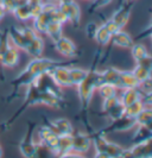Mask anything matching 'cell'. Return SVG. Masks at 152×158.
<instances>
[{
	"instance_id": "cell-1",
	"label": "cell",
	"mask_w": 152,
	"mask_h": 158,
	"mask_svg": "<svg viewBox=\"0 0 152 158\" xmlns=\"http://www.w3.org/2000/svg\"><path fill=\"white\" fill-rule=\"evenodd\" d=\"M58 61L51 60V58H45V57H35L31 60L29 64L26 65L24 70L22 71L17 77L12 80V86L14 88L13 93L17 92L19 88L27 87L30 83H32L37 77H39L40 75L47 74L51 70L56 64H58Z\"/></svg>"
},
{
	"instance_id": "cell-2",
	"label": "cell",
	"mask_w": 152,
	"mask_h": 158,
	"mask_svg": "<svg viewBox=\"0 0 152 158\" xmlns=\"http://www.w3.org/2000/svg\"><path fill=\"white\" fill-rule=\"evenodd\" d=\"M96 65L97 64H93L92 65V68L89 70H87L86 79L83 80L79 86H76L82 112L87 111V108L90 105V101H92V99L94 96L96 88L99 87L100 85H102L101 74H100V71L96 69Z\"/></svg>"
},
{
	"instance_id": "cell-3",
	"label": "cell",
	"mask_w": 152,
	"mask_h": 158,
	"mask_svg": "<svg viewBox=\"0 0 152 158\" xmlns=\"http://www.w3.org/2000/svg\"><path fill=\"white\" fill-rule=\"evenodd\" d=\"M58 8L62 11L67 22L74 27H79L81 23V8L75 0H62L57 4Z\"/></svg>"
},
{
	"instance_id": "cell-4",
	"label": "cell",
	"mask_w": 152,
	"mask_h": 158,
	"mask_svg": "<svg viewBox=\"0 0 152 158\" xmlns=\"http://www.w3.org/2000/svg\"><path fill=\"white\" fill-rule=\"evenodd\" d=\"M101 111L111 119V121H113V120H117L125 115V106L121 102L120 98L113 96L109 99L102 100Z\"/></svg>"
},
{
	"instance_id": "cell-5",
	"label": "cell",
	"mask_w": 152,
	"mask_h": 158,
	"mask_svg": "<svg viewBox=\"0 0 152 158\" xmlns=\"http://www.w3.org/2000/svg\"><path fill=\"white\" fill-rule=\"evenodd\" d=\"M69 68L63 63L56 64L51 70L49 71L48 74L51 76L52 81L56 83L58 87L61 88H68L72 87V81H70V75H69Z\"/></svg>"
},
{
	"instance_id": "cell-6",
	"label": "cell",
	"mask_w": 152,
	"mask_h": 158,
	"mask_svg": "<svg viewBox=\"0 0 152 158\" xmlns=\"http://www.w3.org/2000/svg\"><path fill=\"white\" fill-rule=\"evenodd\" d=\"M35 123H29V127H27V132L25 137L22 139V142L19 144V151L22 153V156L24 158H32L35 152H36V148H37V143L33 140V131H35Z\"/></svg>"
},
{
	"instance_id": "cell-7",
	"label": "cell",
	"mask_w": 152,
	"mask_h": 158,
	"mask_svg": "<svg viewBox=\"0 0 152 158\" xmlns=\"http://www.w3.org/2000/svg\"><path fill=\"white\" fill-rule=\"evenodd\" d=\"M132 7H133V1H128V0H122L120 6L115 10V12L112 15L111 19L114 23L117 24L120 29H124L127 25L129 17H131V12H132Z\"/></svg>"
},
{
	"instance_id": "cell-8",
	"label": "cell",
	"mask_w": 152,
	"mask_h": 158,
	"mask_svg": "<svg viewBox=\"0 0 152 158\" xmlns=\"http://www.w3.org/2000/svg\"><path fill=\"white\" fill-rule=\"evenodd\" d=\"M136 126H137V124L134 119L128 118L126 115H124V117L117 119V120H113L108 126H106L104 130H101V132H102L104 135L111 133V132H125V131L132 130L133 127H136Z\"/></svg>"
},
{
	"instance_id": "cell-9",
	"label": "cell",
	"mask_w": 152,
	"mask_h": 158,
	"mask_svg": "<svg viewBox=\"0 0 152 158\" xmlns=\"http://www.w3.org/2000/svg\"><path fill=\"white\" fill-rule=\"evenodd\" d=\"M38 139H39L40 144L47 146L50 151H52L54 153L56 152L57 144H58V135L50 127H48L47 125L40 127L38 130Z\"/></svg>"
},
{
	"instance_id": "cell-10",
	"label": "cell",
	"mask_w": 152,
	"mask_h": 158,
	"mask_svg": "<svg viewBox=\"0 0 152 158\" xmlns=\"http://www.w3.org/2000/svg\"><path fill=\"white\" fill-rule=\"evenodd\" d=\"M54 48L58 54L65 57H74L77 54V47L70 38L62 36L61 38L54 42Z\"/></svg>"
},
{
	"instance_id": "cell-11",
	"label": "cell",
	"mask_w": 152,
	"mask_h": 158,
	"mask_svg": "<svg viewBox=\"0 0 152 158\" xmlns=\"http://www.w3.org/2000/svg\"><path fill=\"white\" fill-rule=\"evenodd\" d=\"M92 145V138L89 133L84 132H72V151L76 153H83L90 149Z\"/></svg>"
},
{
	"instance_id": "cell-12",
	"label": "cell",
	"mask_w": 152,
	"mask_h": 158,
	"mask_svg": "<svg viewBox=\"0 0 152 158\" xmlns=\"http://www.w3.org/2000/svg\"><path fill=\"white\" fill-rule=\"evenodd\" d=\"M48 127H50L57 135H72L74 127L72 123L65 118H58L55 120H48L45 124Z\"/></svg>"
},
{
	"instance_id": "cell-13",
	"label": "cell",
	"mask_w": 152,
	"mask_h": 158,
	"mask_svg": "<svg viewBox=\"0 0 152 158\" xmlns=\"http://www.w3.org/2000/svg\"><path fill=\"white\" fill-rule=\"evenodd\" d=\"M8 32V37L11 40V44L14 45L16 48H18L19 50H25L29 42L25 37L24 32L22 26H16V25H12L10 26V29L7 30Z\"/></svg>"
},
{
	"instance_id": "cell-14",
	"label": "cell",
	"mask_w": 152,
	"mask_h": 158,
	"mask_svg": "<svg viewBox=\"0 0 152 158\" xmlns=\"http://www.w3.org/2000/svg\"><path fill=\"white\" fill-rule=\"evenodd\" d=\"M19 60H20L19 49L11 44L0 57V64L5 68H14L19 63Z\"/></svg>"
},
{
	"instance_id": "cell-15",
	"label": "cell",
	"mask_w": 152,
	"mask_h": 158,
	"mask_svg": "<svg viewBox=\"0 0 152 158\" xmlns=\"http://www.w3.org/2000/svg\"><path fill=\"white\" fill-rule=\"evenodd\" d=\"M111 43H112V45H115V47L124 48V49H131L132 45L134 44V40L131 37L129 33H127L124 30H120V31H118L112 36Z\"/></svg>"
},
{
	"instance_id": "cell-16",
	"label": "cell",
	"mask_w": 152,
	"mask_h": 158,
	"mask_svg": "<svg viewBox=\"0 0 152 158\" xmlns=\"http://www.w3.org/2000/svg\"><path fill=\"white\" fill-rule=\"evenodd\" d=\"M129 150L136 158H152V140L133 144Z\"/></svg>"
},
{
	"instance_id": "cell-17",
	"label": "cell",
	"mask_w": 152,
	"mask_h": 158,
	"mask_svg": "<svg viewBox=\"0 0 152 158\" xmlns=\"http://www.w3.org/2000/svg\"><path fill=\"white\" fill-rule=\"evenodd\" d=\"M27 55L32 56L33 58L35 57H40L43 51H44V40L40 37L39 35L37 37H35L32 40L29 42L27 47L24 50Z\"/></svg>"
},
{
	"instance_id": "cell-18",
	"label": "cell",
	"mask_w": 152,
	"mask_h": 158,
	"mask_svg": "<svg viewBox=\"0 0 152 158\" xmlns=\"http://www.w3.org/2000/svg\"><path fill=\"white\" fill-rule=\"evenodd\" d=\"M128 88H139V82L133 75L132 71H122L120 73V79H119V85L118 89H128Z\"/></svg>"
},
{
	"instance_id": "cell-19",
	"label": "cell",
	"mask_w": 152,
	"mask_h": 158,
	"mask_svg": "<svg viewBox=\"0 0 152 158\" xmlns=\"http://www.w3.org/2000/svg\"><path fill=\"white\" fill-rule=\"evenodd\" d=\"M120 73L121 70L114 68V67H108L105 70L100 71L102 83H109V85H113V86H115L118 88L119 79H120Z\"/></svg>"
},
{
	"instance_id": "cell-20",
	"label": "cell",
	"mask_w": 152,
	"mask_h": 158,
	"mask_svg": "<svg viewBox=\"0 0 152 158\" xmlns=\"http://www.w3.org/2000/svg\"><path fill=\"white\" fill-rule=\"evenodd\" d=\"M142 94L143 90L140 88H128L124 89L122 94L120 96L121 102L124 103V106H128L131 103L136 102L138 100H142Z\"/></svg>"
},
{
	"instance_id": "cell-21",
	"label": "cell",
	"mask_w": 152,
	"mask_h": 158,
	"mask_svg": "<svg viewBox=\"0 0 152 158\" xmlns=\"http://www.w3.org/2000/svg\"><path fill=\"white\" fill-rule=\"evenodd\" d=\"M152 140V130L146 125H137V128L134 131V135H132V143L139 144Z\"/></svg>"
},
{
	"instance_id": "cell-22",
	"label": "cell",
	"mask_w": 152,
	"mask_h": 158,
	"mask_svg": "<svg viewBox=\"0 0 152 158\" xmlns=\"http://www.w3.org/2000/svg\"><path fill=\"white\" fill-rule=\"evenodd\" d=\"M72 151V135H58V144L55 155L60 156L63 153H68Z\"/></svg>"
},
{
	"instance_id": "cell-23",
	"label": "cell",
	"mask_w": 152,
	"mask_h": 158,
	"mask_svg": "<svg viewBox=\"0 0 152 158\" xmlns=\"http://www.w3.org/2000/svg\"><path fill=\"white\" fill-rule=\"evenodd\" d=\"M12 13L13 16L16 17L19 22H27L33 18V13H32L31 6L29 4V1L24 4V5H20V6H17L12 10Z\"/></svg>"
},
{
	"instance_id": "cell-24",
	"label": "cell",
	"mask_w": 152,
	"mask_h": 158,
	"mask_svg": "<svg viewBox=\"0 0 152 158\" xmlns=\"http://www.w3.org/2000/svg\"><path fill=\"white\" fill-rule=\"evenodd\" d=\"M45 35L49 36V38L52 40V42L57 40L58 38H61L63 36V24L51 20L48 24V26H47Z\"/></svg>"
},
{
	"instance_id": "cell-25",
	"label": "cell",
	"mask_w": 152,
	"mask_h": 158,
	"mask_svg": "<svg viewBox=\"0 0 152 158\" xmlns=\"http://www.w3.org/2000/svg\"><path fill=\"white\" fill-rule=\"evenodd\" d=\"M69 75H70V81H72V87H76L86 79L87 70H84L82 68H77V67H70L69 68Z\"/></svg>"
},
{
	"instance_id": "cell-26",
	"label": "cell",
	"mask_w": 152,
	"mask_h": 158,
	"mask_svg": "<svg viewBox=\"0 0 152 158\" xmlns=\"http://www.w3.org/2000/svg\"><path fill=\"white\" fill-rule=\"evenodd\" d=\"M111 38H112V35L106 30L104 25H99V29L94 36V40L96 43L100 47H106L108 43H111Z\"/></svg>"
},
{
	"instance_id": "cell-27",
	"label": "cell",
	"mask_w": 152,
	"mask_h": 158,
	"mask_svg": "<svg viewBox=\"0 0 152 158\" xmlns=\"http://www.w3.org/2000/svg\"><path fill=\"white\" fill-rule=\"evenodd\" d=\"M96 92L101 96V99L105 100V99H109V98H113V96H117L118 88L115 86H113V85H109V83H102V85H100L99 87L96 88Z\"/></svg>"
},
{
	"instance_id": "cell-28",
	"label": "cell",
	"mask_w": 152,
	"mask_h": 158,
	"mask_svg": "<svg viewBox=\"0 0 152 158\" xmlns=\"http://www.w3.org/2000/svg\"><path fill=\"white\" fill-rule=\"evenodd\" d=\"M131 52H132V57L134 58L136 62H138V61L145 58L146 56L150 55V52L147 51V49L142 43H134L132 45V48H131Z\"/></svg>"
},
{
	"instance_id": "cell-29",
	"label": "cell",
	"mask_w": 152,
	"mask_h": 158,
	"mask_svg": "<svg viewBox=\"0 0 152 158\" xmlns=\"http://www.w3.org/2000/svg\"><path fill=\"white\" fill-rule=\"evenodd\" d=\"M144 103L142 102V100H138L136 102L131 103L128 106H125V115L128 118H136L140 112L144 110Z\"/></svg>"
},
{
	"instance_id": "cell-30",
	"label": "cell",
	"mask_w": 152,
	"mask_h": 158,
	"mask_svg": "<svg viewBox=\"0 0 152 158\" xmlns=\"http://www.w3.org/2000/svg\"><path fill=\"white\" fill-rule=\"evenodd\" d=\"M124 150H125V149L121 148L120 145H118V144H115V143L108 140L107 144H106V146H105L104 152H106L107 155H109L112 158H120Z\"/></svg>"
},
{
	"instance_id": "cell-31",
	"label": "cell",
	"mask_w": 152,
	"mask_h": 158,
	"mask_svg": "<svg viewBox=\"0 0 152 158\" xmlns=\"http://www.w3.org/2000/svg\"><path fill=\"white\" fill-rule=\"evenodd\" d=\"M134 120L137 125H149L152 121V108L144 107V110L137 115Z\"/></svg>"
},
{
	"instance_id": "cell-32",
	"label": "cell",
	"mask_w": 152,
	"mask_h": 158,
	"mask_svg": "<svg viewBox=\"0 0 152 158\" xmlns=\"http://www.w3.org/2000/svg\"><path fill=\"white\" fill-rule=\"evenodd\" d=\"M32 158H56V156L52 151H50L47 146H44L43 144H40L38 142L37 148H36V152H35Z\"/></svg>"
},
{
	"instance_id": "cell-33",
	"label": "cell",
	"mask_w": 152,
	"mask_h": 158,
	"mask_svg": "<svg viewBox=\"0 0 152 158\" xmlns=\"http://www.w3.org/2000/svg\"><path fill=\"white\" fill-rule=\"evenodd\" d=\"M97 29H99V25L95 22H89L84 27V33L89 40H94V36H95Z\"/></svg>"
},
{
	"instance_id": "cell-34",
	"label": "cell",
	"mask_w": 152,
	"mask_h": 158,
	"mask_svg": "<svg viewBox=\"0 0 152 158\" xmlns=\"http://www.w3.org/2000/svg\"><path fill=\"white\" fill-rule=\"evenodd\" d=\"M113 0H92V4L89 6V12H94L99 8H102L107 6L109 2H112Z\"/></svg>"
},
{
	"instance_id": "cell-35",
	"label": "cell",
	"mask_w": 152,
	"mask_h": 158,
	"mask_svg": "<svg viewBox=\"0 0 152 158\" xmlns=\"http://www.w3.org/2000/svg\"><path fill=\"white\" fill-rule=\"evenodd\" d=\"M102 25H104L105 27H106V30L109 32V33H111L112 36L114 35V33H117L118 31L122 30V29H120V27H119V26H118L117 24L113 22L111 18H109V19H107V20H106V22H105V23L102 24Z\"/></svg>"
},
{
	"instance_id": "cell-36",
	"label": "cell",
	"mask_w": 152,
	"mask_h": 158,
	"mask_svg": "<svg viewBox=\"0 0 152 158\" xmlns=\"http://www.w3.org/2000/svg\"><path fill=\"white\" fill-rule=\"evenodd\" d=\"M142 102L144 103V106L152 107V90L143 92V94H142Z\"/></svg>"
},
{
	"instance_id": "cell-37",
	"label": "cell",
	"mask_w": 152,
	"mask_h": 158,
	"mask_svg": "<svg viewBox=\"0 0 152 158\" xmlns=\"http://www.w3.org/2000/svg\"><path fill=\"white\" fill-rule=\"evenodd\" d=\"M56 158H86L83 157L81 153H76V152H68V153H63V155H60V156H57Z\"/></svg>"
},
{
	"instance_id": "cell-38",
	"label": "cell",
	"mask_w": 152,
	"mask_h": 158,
	"mask_svg": "<svg viewBox=\"0 0 152 158\" xmlns=\"http://www.w3.org/2000/svg\"><path fill=\"white\" fill-rule=\"evenodd\" d=\"M94 158H112V157L109 155H107L106 152H99V151H96Z\"/></svg>"
},
{
	"instance_id": "cell-39",
	"label": "cell",
	"mask_w": 152,
	"mask_h": 158,
	"mask_svg": "<svg viewBox=\"0 0 152 158\" xmlns=\"http://www.w3.org/2000/svg\"><path fill=\"white\" fill-rule=\"evenodd\" d=\"M5 13H6V10H5V7H4V5L0 2V20L2 19V17L5 16Z\"/></svg>"
},
{
	"instance_id": "cell-40",
	"label": "cell",
	"mask_w": 152,
	"mask_h": 158,
	"mask_svg": "<svg viewBox=\"0 0 152 158\" xmlns=\"http://www.w3.org/2000/svg\"><path fill=\"white\" fill-rule=\"evenodd\" d=\"M2 157V148L0 146V158Z\"/></svg>"
},
{
	"instance_id": "cell-41",
	"label": "cell",
	"mask_w": 152,
	"mask_h": 158,
	"mask_svg": "<svg viewBox=\"0 0 152 158\" xmlns=\"http://www.w3.org/2000/svg\"><path fill=\"white\" fill-rule=\"evenodd\" d=\"M150 38H151V43H152V33L150 35ZM151 55H152V50H151Z\"/></svg>"
},
{
	"instance_id": "cell-42",
	"label": "cell",
	"mask_w": 152,
	"mask_h": 158,
	"mask_svg": "<svg viewBox=\"0 0 152 158\" xmlns=\"http://www.w3.org/2000/svg\"><path fill=\"white\" fill-rule=\"evenodd\" d=\"M128 1H133V0H128Z\"/></svg>"
},
{
	"instance_id": "cell-43",
	"label": "cell",
	"mask_w": 152,
	"mask_h": 158,
	"mask_svg": "<svg viewBox=\"0 0 152 158\" xmlns=\"http://www.w3.org/2000/svg\"><path fill=\"white\" fill-rule=\"evenodd\" d=\"M87 1H92V0H87Z\"/></svg>"
},
{
	"instance_id": "cell-44",
	"label": "cell",
	"mask_w": 152,
	"mask_h": 158,
	"mask_svg": "<svg viewBox=\"0 0 152 158\" xmlns=\"http://www.w3.org/2000/svg\"><path fill=\"white\" fill-rule=\"evenodd\" d=\"M0 65H1V64H0Z\"/></svg>"
}]
</instances>
